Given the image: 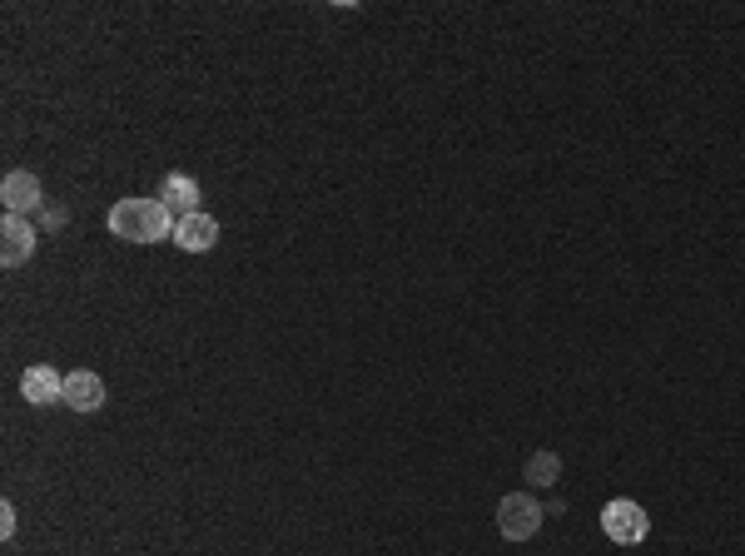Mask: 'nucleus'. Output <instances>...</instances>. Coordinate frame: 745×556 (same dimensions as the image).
Listing matches in <instances>:
<instances>
[{"instance_id": "nucleus-11", "label": "nucleus", "mask_w": 745, "mask_h": 556, "mask_svg": "<svg viewBox=\"0 0 745 556\" xmlns=\"http://www.w3.org/2000/svg\"><path fill=\"white\" fill-rule=\"evenodd\" d=\"M0 536H6V542L15 536V506L10 502H0Z\"/></svg>"}, {"instance_id": "nucleus-4", "label": "nucleus", "mask_w": 745, "mask_h": 556, "mask_svg": "<svg viewBox=\"0 0 745 556\" xmlns=\"http://www.w3.org/2000/svg\"><path fill=\"white\" fill-rule=\"evenodd\" d=\"M0 204H6V214L30 218L40 209V179L30 174V169H10V174L0 179Z\"/></svg>"}, {"instance_id": "nucleus-6", "label": "nucleus", "mask_w": 745, "mask_h": 556, "mask_svg": "<svg viewBox=\"0 0 745 556\" xmlns=\"http://www.w3.org/2000/svg\"><path fill=\"white\" fill-rule=\"evenodd\" d=\"M20 393H25V403H35V407L65 403V373H55L50 363H35V367H25V377H20Z\"/></svg>"}, {"instance_id": "nucleus-10", "label": "nucleus", "mask_w": 745, "mask_h": 556, "mask_svg": "<svg viewBox=\"0 0 745 556\" xmlns=\"http://www.w3.org/2000/svg\"><path fill=\"white\" fill-rule=\"evenodd\" d=\"M556 472H562V462H556L552 452H536L532 462H526V482H532V487H552Z\"/></svg>"}, {"instance_id": "nucleus-7", "label": "nucleus", "mask_w": 745, "mask_h": 556, "mask_svg": "<svg viewBox=\"0 0 745 556\" xmlns=\"http://www.w3.org/2000/svg\"><path fill=\"white\" fill-rule=\"evenodd\" d=\"M174 244L184 248V254H209V248L219 244V218H209L204 209H199V214L174 218Z\"/></svg>"}, {"instance_id": "nucleus-3", "label": "nucleus", "mask_w": 745, "mask_h": 556, "mask_svg": "<svg viewBox=\"0 0 745 556\" xmlns=\"http://www.w3.org/2000/svg\"><path fill=\"white\" fill-rule=\"evenodd\" d=\"M542 506H536V496L526 492H507L502 502H497V532L507 536V542H526V536H536V526H542Z\"/></svg>"}, {"instance_id": "nucleus-8", "label": "nucleus", "mask_w": 745, "mask_h": 556, "mask_svg": "<svg viewBox=\"0 0 745 556\" xmlns=\"http://www.w3.org/2000/svg\"><path fill=\"white\" fill-rule=\"evenodd\" d=\"M105 377L89 373V367H75V373H65V403L75 407V413H99L105 407Z\"/></svg>"}, {"instance_id": "nucleus-1", "label": "nucleus", "mask_w": 745, "mask_h": 556, "mask_svg": "<svg viewBox=\"0 0 745 556\" xmlns=\"http://www.w3.org/2000/svg\"><path fill=\"white\" fill-rule=\"evenodd\" d=\"M109 234L125 244H159V238H174V214L159 199H119L109 209Z\"/></svg>"}, {"instance_id": "nucleus-2", "label": "nucleus", "mask_w": 745, "mask_h": 556, "mask_svg": "<svg viewBox=\"0 0 745 556\" xmlns=\"http://www.w3.org/2000/svg\"><path fill=\"white\" fill-rule=\"evenodd\" d=\"M602 532L611 536L616 546H636V542H646V532H651V516H646L641 502L616 496V502L602 506Z\"/></svg>"}, {"instance_id": "nucleus-9", "label": "nucleus", "mask_w": 745, "mask_h": 556, "mask_svg": "<svg viewBox=\"0 0 745 556\" xmlns=\"http://www.w3.org/2000/svg\"><path fill=\"white\" fill-rule=\"evenodd\" d=\"M159 204L169 209L174 218H184V214H199V184L189 174H164V184H159Z\"/></svg>"}, {"instance_id": "nucleus-5", "label": "nucleus", "mask_w": 745, "mask_h": 556, "mask_svg": "<svg viewBox=\"0 0 745 556\" xmlns=\"http://www.w3.org/2000/svg\"><path fill=\"white\" fill-rule=\"evenodd\" d=\"M30 254H35V228H30V218L6 214V224H0V264L20 268Z\"/></svg>"}]
</instances>
